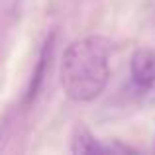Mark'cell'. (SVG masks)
I'll list each match as a JSON object with an SVG mask.
<instances>
[{
    "mask_svg": "<svg viewBox=\"0 0 155 155\" xmlns=\"http://www.w3.org/2000/svg\"><path fill=\"white\" fill-rule=\"evenodd\" d=\"M110 41L100 35L71 43L61 63V83L75 102H91L104 92L110 79Z\"/></svg>",
    "mask_w": 155,
    "mask_h": 155,
    "instance_id": "obj_1",
    "label": "cell"
},
{
    "mask_svg": "<svg viewBox=\"0 0 155 155\" xmlns=\"http://www.w3.org/2000/svg\"><path fill=\"white\" fill-rule=\"evenodd\" d=\"M130 75L140 91H149L155 87V51L137 49L130 61Z\"/></svg>",
    "mask_w": 155,
    "mask_h": 155,
    "instance_id": "obj_2",
    "label": "cell"
},
{
    "mask_svg": "<svg viewBox=\"0 0 155 155\" xmlns=\"http://www.w3.org/2000/svg\"><path fill=\"white\" fill-rule=\"evenodd\" d=\"M51 55H53V35L45 39L41 47V53H39V59H38V65L34 69V75H31V83H30V88H28V94H26V104H30L31 100L38 96L39 88L43 84V79L47 75V67L51 63Z\"/></svg>",
    "mask_w": 155,
    "mask_h": 155,
    "instance_id": "obj_3",
    "label": "cell"
},
{
    "mask_svg": "<svg viewBox=\"0 0 155 155\" xmlns=\"http://www.w3.org/2000/svg\"><path fill=\"white\" fill-rule=\"evenodd\" d=\"M71 151L73 153H104V151H110V149L106 147V145L98 143L87 130H81V132H77V136L73 137Z\"/></svg>",
    "mask_w": 155,
    "mask_h": 155,
    "instance_id": "obj_4",
    "label": "cell"
},
{
    "mask_svg": "<svg viewBox=\"0 0 155 155\" xmlns=\"http://www.w3.org/2000/svg\"><path fill=\"white\" fill-rule=\"evenodd\" d=\"M0 137H2V134H0Z\"/></svg>",
    "mask_w": 155,
    "mask_h": 155,
    "instance_id": "obj_5",
    "label": "cell"
}]
</instances>
